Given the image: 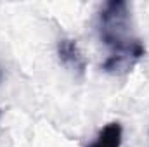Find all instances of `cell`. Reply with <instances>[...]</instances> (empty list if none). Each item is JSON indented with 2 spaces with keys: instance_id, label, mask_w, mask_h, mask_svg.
I'll use <instances>...</instances> for the list:
<instances>
[{
  "instance_id": "2",
  "label": "cell",
  "mask_w": 149,
  "mask_h": 147,
  "mask_svg": "<svg viewBox=\"0 0 149 147\" xmlns=\"http://www.w3.org/2000/svg\"><path fill=\"white\" fill-rule=\"evenodd\" d=\"M57 55L66 69H70L74 76L81 78L87 71V59L81 54L78 43L71 38H63L57 42Z\"/></svg>"
},
{
  "instance_id": "4",
  "label": "cell",
  "mask_w": 149,
  "mask_h": 147,
  "mask_svg": "<svg viewBox=\"0 0 149 147\" xmlns=\"http://www.w3.org/2000/svg\"><path fill=\"white\" fill-rule=\"evenodd\" d=\"M0 114H2V111H0Z\"/></svg>"
},
{
  "instance_id": "1",
  "label": "cell",
  "mask_w": 149,
  "mask_h": 147,
  "mask_svg": "<svg viewBox=\"0 0 149 147\" xmlns=\"http://www.w3.org/2000/svg\"><path fill=\"white\" fill-rule=\"evenodd\" d=\"M99 37L109 47V55L102 64V69L109 74L130 73L146 54L142 42L132 33L130 5L125 0L104 3L99 14Z\"/></svg>"
},
{
  "instance_id": "3",
  "label": "cell",
  "mask_w": 149,
  "mask_h": 147,
  "mask_svg": "<svg viewBox=\"0 0 149 147\" xmlns=\"http://www.w3.org/2000/svg\"><path fill=\"white\" fill-rule=\"evenodd\" d=\"M123 142V126L118 121L108 123L97 135V139L87 147H121Z\"/></svg>"
}]
</instances>
